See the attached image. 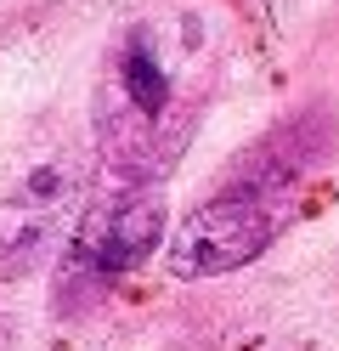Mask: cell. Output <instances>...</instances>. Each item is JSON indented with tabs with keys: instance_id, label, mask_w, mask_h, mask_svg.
<instances>
[{
	"instance_id": "obj_1",
	"label": "cell",
	"mask_w": 339,
	"mask_h": 351,
	"mask_svg": "<svg viewBox=\"0 0 339 351\" xmlns=\"http://www.w3.org/2000/svg\"><path fill=\"white\" fill-rule=\"evenodd\" d=\"M215 91V46L198 17H136L102 57L90 97V142L102 176L164 182L192 147Z\"/></svg>"
},
{
	"instance_id": "obj_2",
	"label": "cell",
	"mask_w": 339,
	"mask_h": 351,
	"mask_svg": "<svg viewBox=\"0 0 339 351\" xmlns=\"http://www.w3.org/2000/svg\"><path fill=\"white\" fill-rule=\"evenodd\" d=\"M170 210H164V182H125L102 176V187L85 199L74 238L57 255V289L51 312L57 317H85L142 267V261L170 244L164 238Z\"/></svg>"
},
{
	"instance_id": "obj_3",
	"label": "cell",
	"mask_w": 339,
	"mask_h": 351,
	"mask_svg": "<svg viewBox=\"0 0 339 351\" xmlns=\"http://www.w3.org/2000/svg\"><path fill=\"white\" fill-rule=\"evenodd\" d=\"M85 199H90L85 147L68 130L34 147L0 182V283H29L34 272L51 267L74 238Z\"/></svg>"
},
{
	"instance_id": "obj_4",
	"label": "cell",
	"mask_w": 339,
	"mask_h": 351,
	"mask_svg": "<svg viewBox=\"0 0 339 351\" xmlns=\"http://www.w3.org/2000/svg\"><path fill=\"white\" fill-rule=\"evenodd\" d=\"M294 215H300V193L266 187V182H249V176L226 170V182L170 232L164 261L187 283L192 278H226V272L249 267V261H260L288 232Z\"/></svg>"
}]
</instances>
